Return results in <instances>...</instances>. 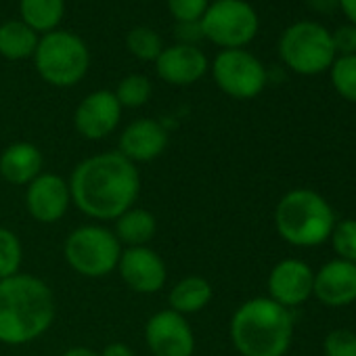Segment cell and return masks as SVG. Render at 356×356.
Listing matches in <instances>:
<instances>
[{"label": "cell", "instance_id": "6da1fadb", "mask_svg": "<svg viewBox=\"0 0 356 356\" xmlns=\"http://www.w3.org/2000/svg\"><path fill=\"white\" fill-rule=\"evenodd\" d=\"M140 191L136 163L120 151H107L80 161L72 174L70 195L76 208L97 220H118Z\"/></svg>", "mask_w": 356, "mask_h": 356}, {"label": "cell", "instance_id": "7a4b0ae2", "mask_svg": "<svg viewBox=\"0 0 356 356\" xmlns=\"http://www.w3.org/2000/svg\"><path fill=\"white\" fill-rule=\"evenodd\" d=\"M53 321L55 296L42 279L17 273L0 281V343H30L44 335Z\"/></svg>", "mask_w": 356, "mask_h": 356}, {"label": "cell", "instance_id": "3957f363", "mask_svg": "<svg viewBox=\"0 0 356 356\" xmlns=\"http://www.w3.org/2000/svg\"><path fill=\"white\" fill-rule=\"evenodd\" d=\"M293 335L289 308L270 298L241 304L231 318V339L241 356H283Z\"/></svg>", "mask_w": 356, "mask_h": 356}, {"label": "cell", "instance_id": "277c9868", "mask_svg": "<svg viewBox=\"0 0 356 356\" xmlns=\"http://www.w3.org/2000/svg\"><path fill=\"white\" fill-rule=\"evenodd\" d=\"M279 235L298 248L321 245L331 237L335 216L329 204L310 189L289 191L275 210Z\"/></svg>", "mask_w": 356, "mask_h": 356}, {"label": "cell", "instance_id": "5b68a950", "mask_svg": "<svg viewBox=\"0 0 356 356\" xmlns=\"http://www.w3.org/2000/svg\"><path fill=\"white\" fill-rule=\"evenodd\" d=\"M34 59L42 80L61 88L78 84L90 65V53L84 40L61 30L49 32L42 40H38Z\"/></svg>", "mask_w": 356, "mask_h": 356}, {"label": "cell", "instance_id": "8992f818", "mask_svg": "<svg viewBox=\"0 0 356 356\" xmlns=\"http://www.w3.org/2000/svg\"><path fill=\"white\" fill-rule=\"evenodd\" d=\"M67 264L82 277L99 279L118 268L122 248L118 237L103 227L88 225L76 229L63 245Z\"/></svg>", "mask_w": 356, "mask_h": 356}, {"label": "cell", "instance_id": "52a82bcc", "mask_svg": "<svg viewBox=\"0 0 356 356\" xmlns=\"http://www.w3.org/2000/svg\"><path fill=\"white\" fill-rule=\"evenodd\" d=\"M279 53L287 67L304 76L321 74L335 61L331 34L312 22H300L287 28L279 42Z\"/></svg>", "mask_w": 356, "mask_h": 356}, {"label": "cell", "instance_id": "ba28073f", "mask_svg": "<svg viewBox=\"0 0 356 356\" xmlns=\"http://www.w3.org/2000/svg\"><path fill=\"white\" fill-rule=\"evenodd\" d=\"M204 38L229 49H243L258 34V15L245 0H216L200 19Z\"/></svg>", "mask_w": 356, "mask_h": 356}, {"label": "cell", "instance_id": "9c48e42d", "mask_svg": "<svg viewBox=\"0 0 356 356\" xmlns=\"http://www.w3.org/2000/svg\"><path fill=\"white\" fill-rule=\"evenodd\" d=\"M214 82L233 99H254L266 86L264 65L243 49L222 51L212 65Z\"/></svg>", "mask_w": 356, "mask_h": 356}, {"label": "cell", "instance_id": "30bf717a", "mask_svg": "<svg viewBox=\"0 0 356 356\" xmlns=\"http://www.w3.org/2000/svg\"><path fill=\"white\" fill-rule=\"evenodd\" d=\"M145 341L155 356H193L195 335L183 314L174 310L155 312L145 325Z\"/></svg>", "mask_w": 356, "mask_h": 356}, {"label": "cell", "instance_id": "8fae6325", "mask_svg": "<svg viewBox=\"0 0 356 356\" xmlns=\"http://www.w3.org/2000/svg\"><path fill=\"white\" fill-rule=\"evenodd\" d=\"M70 202H72L70 185L59 174L42 172L28 185V193H26L28 212L34 220L42 225H53L61 220L70 208Z\"/></svg>", "mask_w": 356, "mask_h": 356}, {"label": "cell", "instance_id": "7c38bea8", "mask_svg": "<svg viewBox=\"0 0 356 356\" xmlns=\"http://www.w3.org/2000/svg\"><path fill=\"white\" fill-rule=\"evenodd\" d=\"M122 118V105L111 90L90 92L76 109V130L88 140H101L109 136Z\"/></svg>", "mask_w": 356, "mask_h": 356}, {"label": "cell", "instance_id": "4fadbf2b", "mask_svg": "<svg viewBox=\"0 0 356 356\" xmlns=\"http://www.w3.org/2000/svg\"><path fill=\"white\" fill-rule=\"evenodd\" d=\"M124 283L136 293H155L165 285V264L157 252L143 248H128L118 262Z\"/></svg>", "mask_w": 356, "mask_h": 356}, {"label": "cell", "instance_id": "5bb4252c", "mask_svg": "<svg viewBox=\"0 0 356 356\" xmlns=\"http://www.w3.org/2000/svg\"><path fill=\"white\" fill-rule=\"evenodd\" d=\"M314 275L310 266L302 260H283L279 262L268 277L270 300L285 308L304 304L312 296Z\"/></svg>", "mask_w": 356, "mask_h": 356}, {"label": "cell", "instance_id": "9a60e30c", "mask_svg": "<svg viewBox=\"0 0 356 356\" xmlns=\"http://www.w3.org/2000/svg\"><path fill=\"white\" fill-rule=\"evenodd\" d=\"M155 67L163 82L187 86L204 78V74L208 72V59L197 47L174 44L161 51V55L155 59Z\"/></svg>", "mask_w": 356, "mask_h": 356}, {"label": "cell", "instance_id": "2e32d148", "mask_svg": "<svg viewBox=\"0 0 356 356\" xmlns=\"http://www.w3.org/2000/svg\"><path fill=\"white\" fill-rule=\"evenodd\" d=\"M312 293L331 308L352 304L356 300V264L346 260L327 262L314 275Z\"/></svg>", "mask_w": 356, "mask_h": 356}, {"label": "cell", "instance_id": "e0dca14e", "mask_svg": "<svg viewBox=\"0 0 356 356\" xmlns=\"http://www.w3.org/2000/svg\"><path fill=\"white\" fill-rule=\"evenodd\" d=\"M168 147V132L155 120H136L120 136V153L132 163H143L159 157Z\"/></svg>", "mask_w": 356, "mask_h": 356}, {"label": "cell", "instance_id": "ac0fdd59", "mask_svg": "<svg viewBox=\"0 0 356 356\" xmlns=\"http://www.w3.org/2000/svg\"><path fill=\"white\" fill-rule=\"evenodd\" d=\"M42 174V153L32 143H13L0 155V176L15 187L30 185Z\"/></svg>", "mask_w": 356, "mask_h": 356}, {"label": "cell", "instance_id": "d6986e66", "mask_svg": "<svg viewBox=\"0 0 356 356\" xmlns=\"http://www.w3.org/2000/svg\"><path fill=\"white\" fill-rule=\"evenodd\" d=\"M212 300V285L204 277H185L170 291V310L178 314H193L204 310Z\"/></svg>", "mask_w": 356, "mask_h": 356}, {"label": "cell", "instance_id": "ffe728a7", "mask_svg": "<svg viewBox=\"0 0 356 356\" xmlns=\"http://www.w3.org/2000/svg\"><path fill=\"white\" fill-rule=\"evenodd\" d=\"M155 216L149 210L143 208H130L115 220V237L120 243H126L128 248H143L147 245L155 235Z\"/></svg>", "mask_w": 356, "mask_h": 356}, {"label": "cell", "instance_id": "44dd1931", "mask_svg": "<svg viewBox=\"0 0 356 356\" xmlns=\"http://www.w3.org/2000/svg\"><path fill=\"white\" fill-rule=\"evenodd\" d=\"M22 22L36 34L55 32L65 13V0H19Z\"/></svg>", "mask_w": 356, "mask_h": 356}, {"label": "cell", "instance_id": "7402d4cb", "mask_svg": "<svg viewBox=\"0 0 356 356\" xmlns=\"http://www.w3.org/2000/svg\"><path fill=\"white\" fill-rule=\"evenodd\" d=\"M38 34L24 22H7L0 26V55L9 61L28 59L36 53Z\"/></svg>", "mask_w": 356, "mask_h": 356}, {"label": "cell", "instance_id": "603a6c76", "mask_svg": "<svg viewBox=\"0 0 356 356\" xmlns=\"http://www.w3.org/2000/svg\"><path fill=\"white\" fill-rule=\"evenodd\" d=\"M126 47L140 61H155L161 55V51H163L159 34L153 32V30H149V28H145V26L132 28L128 32Z\"/></svg>", "mask_w": 356, "mask_h": 356}, {"label": "cell", "instance_id": "cb8c5ba5", "mask_svg": "<svg viewBox=\"0 0 356 356\" xmlns=\"http://www.w3.org/2000/svg\"><path fill=\"white\" fill-rule=\"evenodd\" d=\"M22 260H24V248L19 237L13 231L0 227V281L17 275Z\"/></svg>", "mask_w": 356, "mask_h": 356}, {"label": "cell", "instance_id": "d4e9b609", "mask_svg": "<svg viewBox=\"0 0 356 356\" xmlns=\"http://www.w3.org/2000/svg\"><path fill=\"white\" fill-rule=\"evenodd\" d=\"M331 82L339 97L356 103V55H343L331 63Z\"/></svg>", "mask_w": 356, "mask_h": 356}, {"label": "cell", "instance_id": "484cf974", "mask_svg": "<svg viewBox=\"0 0 356 356\" xmlns=\"http://www.w3.org/2000/svg\"><path fill=\"white\" fill-rule=\"evenodd\" d=\"M113 95L122 107H143L151 97V82L143 74H130L118 84Z\"/></svg>", "mask_w": 356, "mask_h": 356}, {"label": "cell", "instance_id": "4316f807", "mask_svg": "<svg viewBox=\"0 0 356 356\" xmlns=\"http://www.w3.org/2000/svg\"><path fill=\"white\" fill-rule=\"evenodd\" d=\"M331 243L339 260L356 264V220H341L331 231Z\"/></svg>", "mask_w": 356, "mask_h": 356}, {"label": "cell", "instance_id": "83f0119b", "mask_svg": "<svg viewBox=\"0 0 356 356\" xmlns=\"http://www.w3.org/2000/svg\"><path fill=\"white\" fill-rule=\"evenodd\" d=\"M325 356H356V333L348 329L331 331L323 341Z\"/></svg>", "mask_w": 356, "mask_h": 356}, {"label": "cell", "instance_id": "f1b7e54d", "mask_svg": "<svg viewBox=\"0 0 356 356\" xmlns=\"http://www.w3.org/2000/svg\"><path fill=\"white\" fill-rule=\"evenodd\" d=\"M210 7V0H168V9L178 24L200 22Z\"/></svg>", "mask_w": 356, "mask_h": 356}, {"label": "cell", "instance_id": "f546056e", "mask_svg": "<svg viewBox=\"0 0 356 356\" xmlns=\"http://www.w3.org/2000/svg\"><path fill=\"white\" fill-rule=\"evenodd\" d=\"M333 40V49L335 53L343 55H356V28L354 26H341L335 30V34H331Z\"/></svg>", "mask_w": 356, "mask_h": 356}, {"label": "cell", "instance_id": "4dcf8cb0", "mask_svg": "<svg viewBox=\"0 0 356 356\" xmlns=\"http://www.w3.org/2000/svg\"><path fill=\"white\" fill-rule=\"evenodd\" d=\"M176 38L181 40V44H191V47H195V42L204 38L202 24H200V22L176 24Z\"/></svg>", "mask_w": 356, "mask_h": 356}, {"label": "cell", "instance_id": "1f68e13d", "mask_svg": "<svg viewBox=\"0 0 356 356\" xmlns=\"http://www.w3.org/2000/svg\"><path fill=\"white\" fill-rule=\"evenodd\" d=\"M99 356H134V352L130 350V346H126L122 341H113V343L105 346V350Z\"/></svg>", "mask_w": 356, "mask_h": 356}, {"label": "cell", "instance_id": "d6a6232c", "mask_svg": "<svg viewBox=\"0 0 356 356\" xmlns=\"http://www.w3.org/2000/svg\"><path fill=\"white\" fill-rule=\"evenodd\" d=\"M339 9L350 19V26L356 28V0H339Z\"/></svg>", "mask_w": 356, "mask_h": 356}, {"label": "cell", "instance_id": "836d02e7", "mask_svg": "<svg viewBox=\"0 0 356 356\" xmlns=\"http://www.w3.org/2000/svg\"><path fill=\"white\" fill-rule=\"evenodd\" d=\"M310 5H312L318 13H329L331 9L339 7V0H310Z\"/></svg>", "mask_w": 356, "mask_h": 356}, {"label": "cell", "instance_id": "e575fe53", "mask_svg": "<svg viewBox=\"0 0 356 356\" xmlns=\"http://www.w3.org/2000/svg\"><path fill=\"white\" fill-rule=\"evenodd\" d=\"M61 356H99L95 350L90 348H84V346H78V348H70L67 352H63Z\"/></svg>", "mask_w": 356, "mask_h": 356}]
</instances>
